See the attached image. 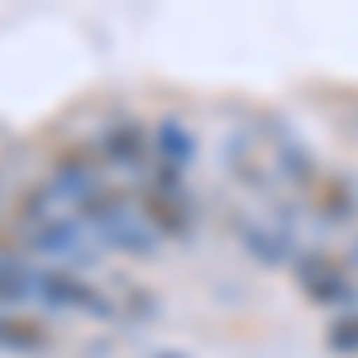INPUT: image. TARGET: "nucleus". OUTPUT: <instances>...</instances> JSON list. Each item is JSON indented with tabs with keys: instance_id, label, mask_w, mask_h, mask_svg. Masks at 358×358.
I'll list each match as a JSON object with an SVG mask.
<instances>
[{
	"instance_id": "423d86ee",
	"label": "nucleus",
	"mask_w": 358,
	"mask_h": 358,
	"mask_svg": "<svg viewBox=\"0 0 358 358\" xmlns=\"http://www.w3.org/2000/svg\"><path fill=\"white\" fill-rule=\"evenodd\" d=\"M192 163H196L192 129H187L177 115H163V120L153 124V167H158V172H172V177H187Z\"/></svg>"
},
{
	"instance_id": "7ed1b4c3",
	"label": "nucleus",
	"mask_w": 358,
	"mask_h": 358,
	"mask_svg": "<svg viewBox=\"0 0 358 358\" xmlns=\"http://www.w3.org/2000/svg\"><path fill=\"white\" fill-rule=\"evenodd\" d=\"M296 282L310 301L334 306L339 315H354L358 310V263L354 258H339L330 248H315L296 258Z\"/></svg>"
},
{
	"instance_id": "20e7f679",
	"label": "nucleus",
	"mask_w": 358,
	"mask_h": 358,
	"mask_svg": "<svg viewBox=\"0 0 358 358\" xmlns=\"http://www.w3.org/2000/svg\"><path fill=\"white\" fill-rule=\"evenodd\" d=\"M96 153L110 172H124L138 182L153 177V129H143L134 115H115L96 138Z\"/></svg>"
},
{
	"instance_id": "0eeeda50",
	"label": "nucleus",
	"mask_w": 358,
	"mask_h": 358,
	"mask_svg": "<svg viewBox=\"0 0 358 358\" xmlns=\"http://www.w3.org/2000/svg\"><path fill=\"white\" fill-rule=\"evenodd\" d=\"M0 344L20 349V354H38L48 344V330L34 315H24V310H0Z\"/></svg>"
},
{
	"instance_id": "6e6552de",
	"label": "nucleus",
	"mask_w": 358,
	"mask_h": 358,
	"mask_svg": "<svg viewBox=\"0 0 358 358\" xmlns=\"http://www.w3.org/2000/svg\"><path fill=\"white\" fill-rule=\"evenodd\" d=\"M330 344L339 349V354H358V349H354V344H358V310H354V315H344V320L330 330Z\"/></svg>"
},
{
	"instance_id": "39448f33",
	"label": "nucleus",
	"mask_w": 358,
	"mask_h": 358,
	"mask_svg": "<svg viewBox=\"0 0 358 358\" xmlns=\"http://www.w3.org/2000/svg\"><path fill=\"white\" fill-rule=\"evenodd\" d=\"M306 215L320 224H354L358 220V187L339 172H320L315 187L306 192Z\"/></svg>"
},
{
	"instance_id": "f03ea898",
	"label": "nucleus",
	"mask_w": 358,
	"mask_h": 358,
	"mask_svg": "<svg viewBox=\"0 0 358 358\" xmlns=\"http://www.w3.org/2000/svg\"><path fill=\"white\" fill-rule=\"evenodd\" d=\"M138 210H143V220L153 224V234L158 239H187L196 224V196L187 187V177H172V172H158L153 167V177L148 182H138Z\"/></svg>"
},
{
	"instance_id": "f257e3e1",
	"label": "nucleus",
	"mask_w": 358,
	"mask_h": 358,
	"mask_svg": "<svg viewBox=\"0 0 358 358\" xmlns=\"http://www.w3.org/2000/svg\"><path fill=\"white\" fill-rule=\"evenodd\" d=\"M0 310H24V315L53 310V315H91V320L120 315V306L82 273L24 263V258H0Z\"/></svg>"
}]
</instances>
